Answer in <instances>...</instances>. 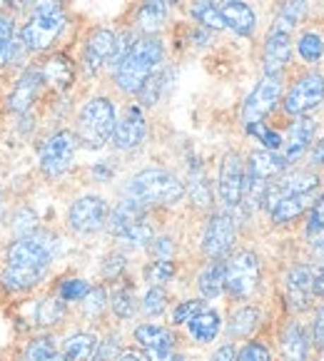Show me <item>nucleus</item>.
Masks as SVG:
<instances>
[{
  "mask_svg": "<svg viewBox=\"0 0 324 361\" xmlns=\"http://www.w3.org/2000/svg\"><path fill=\"white\" fill-rule=\"evenodd\" d=\"M160 60H162V43L155 35H145L135 40L123 58L117 60L115 82L128 95H138L140 87L148 82L150 75H155Z\"/></svg>",
  "mask_w": 324,
  "mask_h": 361,
  "instance_id": "nucleus-2",
  "label": "nucleus"
},
{
  "mask_svg": "<svg viewBox=\"0 0 324 361\" xmlns=\"http://www.w3.org/2000/svg\"><path fill=\"white\" fill-rule=\"evenodd\" d=\"M314 294H322V297H324V269L314 276Z\"/></svg>",
  "mask_w": 324,
  "mask_h": 361,
  "instance_id": "nucleus-57",
  "label": "nucleus"
},
{
  "mask_svg": "<svg viewBox=\"0 0 324 361\" xmlns=\"http://www.w3.org/2000/svg\"><path fill=\"white\" fill-rule=\"evenodd\" d=\"M172 250H175V245H172V239H170V237L152 239V255L157 257V259H170V257H172Z\"/></svg>",
  "mask_w": 324,
  "mask_h": 361,
  "instance_id": "nucleus-51",
  "label": "nucleus"
},
{
  "mask_svg": "<svg viewBox=\"0 0 324 361\" xmlns=\"http://www.w3.org/2000/svg\"><path fill=\"white\" fill-rule=\"evenodd\" d=\"M43 3H48V0H13V6H18V8H32V11H35L37 6H43Z\"/></svg>",
  "mask_w": 324,
  "mask_h": 361,
  "instance_id": "nucleus-56",
  "label": "nucleus"
},
{
  "mask_svg": "<svg viewBox=\"0 0 324 361\" xmlns=\"http://www.w3.org/2000/svg\"><path fill=\"white\" fill-rule=\"evenodd\" d=\"M65 317V302L63 299H43L40 307H37V324L53 326L58 324L60 319Z\"/></svg>",
  "mask_w": 324,
  "mask_h": 361,
  "instance_id": "nucleus-35",
  "label": "nucleus"
},
{
  "mask_svg": "<svg viewBox=\"0 0 324 361\" xmlns=\"http://www.w3.org/2000/svg\"><path fill=\"white\" fill-rule=\"evenodd\" d=\"M220 200L224 207H237L242 202V190H245V162L237 152H227L220 165Z\"/></svg>",
  "mask_w": 324,
  "mask_h": 361,
  "instance_id": "nucleus-12",
  "label": "nucleus"
},
{
  "mask_svg": "<svg viewBox=\"0 0 324 361\" xmlns=\"http://www.w3.org/2000/svg\"><path fill=\"white\" fill-rule=\"evenodd\" d=\"M88 292H90V284L83 282V279H65L60 284V299L63 302H80V299H85Z\"/></svg>",
  "mask_w": 324,
  "mask_h": 361,
  "instance_id": "nucleus-44",
  "label": "nucleus"
},
{
  "mask_svg": "<svg viewBox=\"0 0 324 361\" xmlns=\"http://www.w3.org/2000/svg\"><path fill=\"white\" fill-rule=\"evenodd\" d=\"M312 159H314V165H324V137L319 140V142H317V147H314Z\"/></svg>",
  "mask_w": 324,
  "mask_h": 361,
  "instance_id": "nucleus-55",
  "label": "nucleus"
},
{
  "mask_svg": "<svg viewBox=\"0 0 324 361\" xmlns=\"http://www.w3.org/2000/svg\"><path fill=\"white\" fill-rule=\"evenodd\" d=\"M32 227H35V214L30 212V209H20L16 217V234H20V237H25V234L32 232Z\"/></svg>",
  "mask_w": 324,
  "mask_h": 361,
  "instance_id": "nucleus-50",
  "label": "nucleus"
},
{
  "mask_svg": "<svg viewBox=\"0 0 324 361\" xmlns=\"http://www.w3.org/2000/svg\"><path fill=\"white\" fill-rule=\"evenodd\" d=\"M307 234L312 237V245L324 242V195H319L312 204V214L307 222Z\"/></svg>",
  "mask_w": 324,
  "mask_h": 361,
  "instance_id": "nucleus-36",
  "label": "nucleus"
},
{
  "mask_svg": "<svg viewBox=\"0 0 324 361\" xmlns=\"http://www.w3.org/2000/svg\"><path fill=\"white\" fill-rule=\"evenodd\" d=\"M187 329H190L192 339L200 341V344H208L217 336L220 331V314L217 312H208V309H202L197 317H192L187 322Z\"/></svg>",
  "mask_w": 324,
  "mask_h": 361,
  "instance_id": "nucleus-26",
  "label": "nucleus"
},
{
  "mask_svg": "<svg viewBox=\"0 0 324 361\" xmlns=\"http://www.w3.org/2000/svg\"><path fill=\"white\" fill-rule=\"evenodd\" d=\"M135 339L140 341L145 351H165L175 349V336L170 334V329L157 324H143L135 329Z\"/></svg>",
  "mask_w": 324,
  "mask_h": 361,
  "instance_id": "nucleus-24",
  "label": "nucleus"
},
{
  "mask_svg": "<svg viewBox=\"0 0 324 361\" xmlns=\"http://www.w3.org/2000/svg\"><path fill=\"white\" fill-rule=\"evenodd\" d=\"M297 50H299V55H302V60L317 63V60L324 55V40L317 35V32H304V35L299 37Z\"/></svg>",
  "mask_w": 324,
  "mask_h": 361,
  "instance_id": "nucleus-38",
  "label": "nucleus"
},
{
  "mask_svg": "<svg viewBox=\"0 0 324 361\" xmlns=\"http://www.w3.org/2000/svg\"><path fill=\"white\" fill-rule=\"evenodd\" d=\"M284 170H287V162H284L282 154H277L275 149H262V152L250 154L245 175L250 177V180L267 182V180H272V177H280Z\"/></svg>",
  "mask_w": 324,
  "mask_h": 361,
  "instance_id": "nucleus-19",
  "label": "nucleus"
},
{
  "mask_svg": "<svg viewBox=\"0 0 324 361\" xmlns=\"http://www.w3.org/2000/svg\"><path fill=\"white\" fill-rule=\"evenodd\" d=\"M234 361H272V356H270V351H267V346L257 344V341H250L239 354H234Z\"/></svg>",
  "mask_w": 324,
  "mask_h": 361,
  "instance_id": "nucleus-49",
  "label": "nucleus"
},
{
  "mask_svg": "<svg viewBox=\"0 0 324 361\" xmlns=\"http://www.w3.org/2000/svg\"><path fill=\"white\" fill-rule=\"evenodd\" d=\"M304 13H307V0H284L280 13H277V18H275L272 30L292 32V27L302 20Z\"/></svg>",
  "mask_w": 324,
  "mask_h": 361,
  "instance_id": "nucleus-31",
  "label": "nucleus"
},
{
  "mask_svg": "<svg viewBox=\"0 0 324 361\" xmlns=\"http://www.w3.org/2000/svg\"><path fill=\"white\" fill-rule=\"evenodd\" d=\"M165 304H167V294L162 287H152L148 294H145V302H143V312L148 317H157V314L165 312Z\"/></svg>",
  "mask_w": 324,
  "mask_h": 361,
  "instance_id": "nucleus-43",
  "label": "nucleus"
},
{
  "mask_svg": "<svg viewBox=\"0 0 324 361\" xmlns=\"http://www.w3.org/2000/svg\"><path fill=\"white\" fill-rule=\"evenodd\" d=\"M40 73H43V82L53 85L55 90H68L73 85V60L65 58V55L50 58Z\"/></svg>",
  "mask_w": 324,
  "mask_h": 361,
  "instance_id": "nucleus-25",
  "label": "nucleus"
},
{
  "mask_svg": "<svg viewBox=\"0 0 324 361\" xmlns=\"http://www.w3.org/2000/svg\"><path fill=\"white\" fill-rule=\"evenodd\" d=\"M117 50H120V37L112 30H95L90 37H88L85 45V70L95 75L107 60L117 58Z\"/></svg>",
  "mask_w": 324,
  "mask_h": 361,
  "instance_id": "nucleus-14",
  "label": "nucleus"
},
{
  "mask_svg": "<svg viewBox=\"0 0 324 361\" xmlns=\"http://www.w3.org/2000/svg\"><path fill=\"white\" fill-rule=\"evenodd\" d=\"M145 135H148V123H145V115L138 105L128 107L125 115L115 123L112 130V145L117 149H135L143 145Z\"/></svg>",
  "mask_w": 324,
  "mask_h": 361,
  "instance_id": "nucleus-13",
  "label": "nucleus"
},
{
  "mask_svg": "<svg viewBox=\"0 0 324 361\" xmlns=\"http://www.w3.org/2000/svg\"><path fill=\"white\" fill-rule=\"evenodd\" d=\"M117 351H120V341H117V336H107V339H102L100 344L95 346V354H92L90 361H115Z\"/></svg>",
  "mask_w": 324,
  "mask_h": 361,
  "instance_id": "nucleus-47",
  "label": "nucleus"
},
{
  "mask_svg": "<svg viewBox=\"0 0 324 361\" xmlns=\"http://www.w3.org/2000/svg\"><path fill=\"white\" fill-rule=\"evenodd\" d=\"M260 284V259L255 252H237L224 262V289L229 297L247 299Z\"/></svg>",
  "mask_w": 324,
  "mask_h": 361,
  "instance_id": "nucleus-6",
  "label": "nucleus"
},
{
  "mask_svg": "<svg viewBox=\"0 0 324 361\" xmlns=\"http://www.w3.org/2000/svg\"><path fill=\"white\" fill-rule=\"evenodd\" d=\"M282 354L284 361H304L307 359V334L299 324H292L282 336Z\"/></svg>",
  "mask_w": 324,
  "mask_h": 361,
  "instance_id": "nucleus-28",
  "label": "nucleus"
},
{
  "mask_svg": "<svg viewBox=\"0 0 324 361\" xmlns=\"http://www.w3.org/2000/svg\"><path fill=\"white\" fill-rule=\"evenodd\" d=\"M43 87V73L35 68H28L25 73L18 78L16 87L8 95V110L11 112H28L30 105L37 100V92Z\"/></svg>",
  "mask_w": 324,
  "mask_h": 361,
  "instance_id": "nucleus-17",
  "label": "nucleus"
},
{
  "mask_svg": "<svg viewBox=\"0 0 324 361\" xmlns=\"http://www.w3.org/2000/svg\"><path fill=\"white\" fill-rule=\"evenodd\" d=\"M145 204H140L138 200H130V197H125L123 202L117 204L115 212L110 214V222H107V227H110V232L115 234V237H120V234H125L130 227H135L138 222H143L145 219Z\"/></svg>",
  "mask_w": 324,
  "mask_h": 361,
  "instance_id": "nucleus-22",
  "label": "nucleus"
},
{
  "mask_svg": "<svg viewBox=\"0 0 324 361\" xmlns=\"http://www.w3.org/2000/svg\"><path fill=\"white\" fill-rule=\"evenodd\" d=\"M50 361H68V359H65V356H58V354H55V356H53V359H50Z\"/></svg>",
  "mask_w": 324,
  "mask_h": 361,
  "instance_id": "nucleus-60",
  "label": "nucleus"
},
{
  "mask_svg": "<svg viewBox=\"0 0 324 361\" xmlns=\"http://www.w3.org/2000/svg\"><path fill=\"white\" fill-rule=\"evenodd\" d=\"M314 140V123L312 120H307V117H299V120H294L292 125H289L287 135L282 137V157H284V162L287 165H292V162H297L299 157H302L304 152H307L309 142Z\"/></svg>",
  "mask_w": 324,
  "mask_h": 361,
  "instance_id": "nucleus-16",
  "label": "nucleus"
},
{
  "mask_svg": "<svg viewBox=\"0 0 324 361\" xmlns=\"http://www.w3.org/2000/svg\"><path fill=\"white\" fill-rule=\"evenodd\" d=\"M247 133L252 135V137H257L262 145H265L267 149H280L282 147V135L280 133H275V130H270L265 123H252V125H247Z\"/></svg>",
  "mask_w": 324,
  "mask_h": 361,
  "instance_id": "nucleus-41",
  "label": "nucleus"
},
{
  "mask_svg": "<svg viewBox=\"0 0 324 361\" xmlns=\"http://www.w3.org/2000/svg\"><path fill=\"white\" fill-rule=\"evenodd\" d=\"M145 276H148V282H152L155 287H157V284H165L175 276V264H172L170 259H157L145 267Z\"/></svg>",
  "mask_w": 324,
  "mask_h": 361,
  "instance_id": "nucleus-40",
  "label": "nucleus"
},
{
  "mask_svg": "<svg viewBox=\"0 0 324 361\" xmlns=\"http://www.w3.org/2000/svg\"><path fill=\"white\" fill-rule=\"evenodd\" d=\"M68 23V13L60 0H48L43 6H37L32 16L20 30V45L25 50H45L58 40Z\"/></svg>",
  "mask_w": 324,
  "mask_h": 361,
  "instance_id": "nucleus-3",
  "label": "nucleus"
},
{
  "mask_svg": "<svg viewBox=\"0 0 324 361\" xmlns=\"http://www.w3.org/2000/svg\"><path fill=\"white\" fill-rule=\"evenodd\" d=\"M55 237L50 232H30L20 237L16 245L8 250L6 271H3V284L11 292H28L37 282H43L55 257Z\"/></svg>",
  "mask_w": 324,
  "mask_h": 361,
  "instance_id": "nucleus-1",
  "label": "nucleus"
},
{
  "mask_svg": "<svg viewBox=\"0 0 324 361\" xmlns=\"http://www.w3.org/2000/svg\"><path fill=\"white\" fill-rule=\"evenodd\" d=\"M105 307H107V294L102 287H95L85 294V314L88 317H97Z\"/></svg>",
  "mask_w": 324,
  "mask_h": 361,
  "instance_id": "nucleus-46",
  "label": "nucleus"
},
{
  "mask_svg": "<svg viewBox=\"0 0 324 361\" xmlns=\"http://www.w3.org/2000/svg\"><path fill=\"white\" fill-rule=\"evenodd\" d=\"M222 18H224V25L232 27L237 35H252L257 25V16L247 3H239V0H227L222 8Z\"/></svg>",
  "mask_w": 324,
  "mask_h": 361,
  "instance_id": "nucleus-21",
  "label": "nucleus"
},
{
  "mask_svg": "<svg viewBox=\"0 0 324 361\" xmlns=\"http://www.w3.org/2000/svg\"><path fill=\"white\" fill-rule=\"evenodd\" d=\"M197 287H200V292L205 299L220 297L222 289H224V262L215 259L212 264L205 267L202 274H200V279H197Z\"/></svg>",
  "mask_w": 324,
  "mask_h": 361,
  "instance_id": "nucleus-27",
  "label": "nucleus"
},
{
  "mask_svg": "<svg viewBox=\"0 0 324 361\" xmlns=\"http://www.w3.org/2000/svg\"><path fill=\"white\" fill-rule=\"evenodd\" d=\"M13 32H16V27H13V18L0 13V68H3V63H6L8 55H11Z\"/></svg>",
  "mask_w": 324,
  "mask_h": 361,
  "instance_id": "nucleus-45",
  "label": "nucleus"
},
{
  "mask_svg": "<svg viewBox=\"0 0 324 361\" xmlns=\"http://www.w3.org/2000/svg\"><path fill=\"white\" fill-rule=\"evenodd\" d=\"M324 102V78L319 73H309L299 78L292 85V90L284 97V110L289 115H307V112L317 110Z\"/></svg>",
  "mask_w": 324,
  "mask_h": 361,
  "instance_id": "nucleus-9",
  "label": "nucleus"
},
{
  "mask_svg": "<svg viewBox=\"0 0 324 361\" xmlns=\"http://www.w3.org/2000/svg\"><path fill=\"white\" fill-rule=\"evenodd\" d=\"M97 339L92 334H73L63 346V356L68 361H90L95 354Z\"/></svg>",
  "mask_w": 324,
  "mask_h": 361,
  "instance_id": "nucleus-30",
  "label": "nucleus"
},
{
  "mask_svg": "<svg viewBox=\"0 0 324 361\" xmlns=\"http://www.w3.org/2000/svg\"><path fill=\"white\" fill-rule=\"evenodd\" d=\"M167 20V0H145L138 11V27L145 35H155Z\"/></svg>",
  "mask_w": 324,
  "mask_h": 361,
  "instance_id": "nucleus-23",
  "label": "nucleus"
},
{
  "mask_svg": "<svg viewBox=\"0 0 324 361\" xmlns=\"http://www.w3.org/2000/svg\"><path fill=\"white\" fill-rule=\"evenodd\" d=\"M210 361H234V346L232 344L220 346V349L215 351L212 359H210Z\"/></svg>",
  "mask_w": 324,
  "mask_h": 361,
  "instance_id": "nucleus-54",
  "label": "nucleus"
},
{
  "mask_svg": "<svg viewBox=\"0 0 324 361\" xmlns=\"http://www.w3.org/2000/svg\"><path fill=\"white\" fill-rule=\"evenodd\" d=\"M68 222L75 232L80 234H92L107 224V202L102 197H80L78 202H73L68 212Z\"/></svg>",
  "mask_w": 324,
  "mask_h": 361,
  "instance_id": "nucleus-10",
  "label": "nucleus"
},
{
  "mask_svg": "<svg viewBox=\"0 0 324 361\" xmlns=\"http://www.w3.org/2000/svg\"><path fill=\"white\" fill-rule=\"evenodd\" d=\"M170 70H165V73H157V75H150L148 82H145L143 87H140V100H143V105H155V102L160 100V95H162V90L167 87V80H170Z\"/></svg>",
  "mask_w": 324,
  "mask_h": 361,
  "instance_id": "nucleus-34",
  "label": "nucleus"
},
{
  "mask_svg": "<svg viewBox=\"0 0 324 361\" xmlns=\"http://www.w3.org/2000/svg\"><path fill=\"white\" fill-rule=\"evenodd\" d=\"M282 97V75H265V78L257 82V87L252 90V95L245 100L242 107V120L245 125L262 123L265 115H270L275 110V105Z\"/></svg>",
  "mask_w": 324,
  "mask_h": 361,
  "instance_id": "nucleus-8",
  "label": "nucleus"
},
{
  "mask_svg": "<svg viewBox=\"0 0 324 361\" xmlns=\"http://www.w3.org/2000/svg\"><path fill=\"white\" fill-rule=\"evenodd\" d=\"M317 200V190H309V192H297V195H289V197H282L280 202H275L270 207L272 214V222L275 224H287L292 219H297L309 204H314Z\"/></svg>",
  "mask_w": 324,
  "mask_h": 361,
  "instance_id": "nucleus-20",
  "label": "nucleus"
},
{
  "mask_svg": "<svg viewBox=\"0 0 324 361\" xmlns=\"http://www.w3.org/2000/svg\"><path fill=\"white\" fill-rule=\"evenodd\" d=\"M172 3H175V0H172Z\"/></svg>",
  "mask_w": 324,
  "mask_h": 361,
  "instance_id": "nucleus-63",
  "label": "nucleus"
},
{
  "mask_svg": "<svg viewBox=\"0 0 324 361\" xmlns=\"http://www.w3.org/2000/svg\"><path fill=\"white\" fill-rule=\"evenodd\" d=\"M292 58V37L289 32L270 30L265 40V75H282Z\"/></svg>",
  "mask_w": 324,
  "mask_h": 361,
  "instance_id": "nucleus-18",
  "label": "nucleus"
},
{
  "mask_svg": "<svg viewBox=\"0 0 324 361\" xmlns=\"http://www.w3.org/2000/svg\"><path fill=\"white\" fill-rule=\"evenodd\" d=\"M120 239L128 242V245H133V247H145V245L152 242V227L143 219V222H138L135 227H130L125 234H120Z\"/></svg>",
  "mask_w": 324,
  "mask_h": 361,
  "instance_id": "nucleus-42",
  "label": "nucleus"
},
{
  "mask_svg": "<svg viewBox=\"0 0 324 361\" xmlns=\"http://www.w3.org/2000/svg\"><path fill=\"white\" fill-rule=\"evenodd\" d=\"M128 197L140 204H177L185 197V185L167 170H145L128 185Z\"/></svg>",
  "mask_w": 324,
  "mask_h": 361,
  "instance_id": "nucleus-4",
  "label": "nucleus"
},
{
  "mask_svg": "<svg viewBox=\"0 0 324 361\" xmlns=\"http://www.w3.org/2000/svg\"><path fill=\"white\" fill-rule=\"evenodd\" d=\"M75 149H78V137L70 130L50 135L40 147V170L48 177H60L73 165Z\"/></svg>",
  "mask_w": 324,
  "mask_h": 361,
  "instance_id": "nucleus-7",
  "label": "nucleus"
},
{
  "mask_svg": "<svg viewBox=\"0 0 324 361\" xmlns=\"http://www.w3.org/2000/svg\"><path fill=\"white\" fill-rule=\"evenodd\" d=\"M115 361H145V359L138 354V351H125V354H120Z\"/></svg>",
  "mask_w": 324,
  "mask_h": 361,
  "instance_id": "nucleus-58",
  "label": "nucleus"
},
{
  "mask_svg": "<svg viewBox=\"0 0 324 361\" xmlns=\"http://www.w3.org/2000/svg\"><path fill=\"white\" fill-rule=\"evenodd\" d=\"M224 3H227V0H224Z\"/></svg>",
  "mask_w": 324,
  "mask_h": 361,
  "instance_id": "nucleus-62",
  "label": "nucleus"
},
{
  "mask_svg": "<svg viewBox=\"0 0 324 361\" xmlns=\"http://www.w3.org/2000/svg\"><path fill=\"white\" fill-rule=\"evenodd\" d=\"M125 269V257L123 255H110L107 257V262H105V276H110V279H115L120 271Z\"/></svg>",
  "mask_w": 324,
  "mask_h": 361,
  "instance_id": "nucleus-52",
  "label": "nucleus"
},
{
  "mask_svg": "<svg viewBox=\"0 0 324 361\" xmlns=\"http://www.w3.org/2000/svg\"><path fill=\"white\" fill-rule=\"evenodd\" d=\"M314 344L324 346V307L317 312V319H314Z\"/></svg>",
  "mask_w": 324,
  "mask_h": 361,
  "instance_id": "nucleus-53",
  "label": "nucleus"
},
{
  "mask_svg": "<svg viewBox=\"0 0 324 361\" xmlns=\"http://www.w3.org/2000/svg\"><path fill=\"white\" fill-rule=\"evenodd\" d=\"M234 234H237V227H234L232 214L229 212L212 214L208 227H205V234H202V250H205V255L212 257V259H222L229 252V247H232Z\"/></svg>",
  "mask_w": 324,
  "mask_h": 361,
  "instance_id": "nucleus-11",
  "label": "nucleus"
},
{
  "mask_svg": "<svg viewBox=\"0 0 324 361\" xmlns=\"http://www.w3.org/2000/svg\"><path fill=\"white\" fill-rule=\"evenodd\" d=\"M192 18L200 23L202 27H208V30H224V18L222 11L215 6L212 0H197L195 6H192Z\"/></svg>",
  "mask_w": 324,
  "mask_h": 361,
  "instance_id": "nucleus-32",
  "label": "nucleus"
},
{
  "mask_svg": "<svg viewBox=\"0 0 324 361\" xmlns=\"http://www.w3.org/2000/svg\"><path fill=\"white\" fill-rule=\"evenodd\" d=\"M138 309L135 304V292L133 287H117L115 294H112V312L120 319H130Z\"/></svg>",
  "mask_w": 324,
  "mask_h": 361,
  "instance_id": "nucleus-37",
  "label": "nucleus"
},
{
  "mask_svg": "<svg viewBox=\"0 0 324 361\" xmlns=\"http://www.w3.org/2000/svg\"><path fill=\"white\" fill-rule=\"evenodd\" d=\"M257 324H260V312L255 307H242L229 319L227 334L234 336V339H245V336H250L257 329Z\"/></svg>",
  "mask_w": 324,
  "mask_h": 361,
  "instance_id": "nucleus-29",
  "label": "nucleus"
},
{
  "mask_svg": "<svg viewBox=\"0 0 324 361\" xmlns=\"http://www.w3.org/2000/svg\"><path fill=\"white\" fill-rule=\"evenodd\" d=\"M55 354L58 351H55L53 336H37V339L28 341V346L23 349L20 361H50Z\"/></svg>",
  "mask_w": 324,
  "mask_h": 361,
  "instance_id": "nucleus-33",
  "label": "nucleus"
},
{
  "mask_svg": "<svg viewBox=\"0 0 324 361\" xmlns=\"http://www.w3.org/2000/svg\"><path fill=\"white\" fill-rule=\"evenodd\" d=\"M92 172H95V177H97V180H107V177L112 175V170H107V167H102V165H97Z\"/></svg>",
  "mask_w": 324,
  "mask_h": 361,
  "instance_id": "nucleus-59",
  "label": "nucleus"
},
{
  "mask_svg": "<svg viewBox=\"0 0 324 361\" xmlns=\"http://www.w3.org/2000/svg\"><path fill=\"white\" fill-rule=\"evenodd\" d=\"M205 309V302H197V299H187V302H182L180 307L175 309V314H172V319H175V324H187L192 317H197V314Z\"/></svg>",
  "mask_w": 324,
  "mask_h": 361,
  "instance_id": "nucleus-48",
  "label": "nucleus"
},
{
  "mask_svg": "<svg viewBox=\"0 0 324 361\" xmlns=\"http://www.w3.org/2000/svg\"><path fill=\"white\" fill-rule=\"evenodd\" d=\"M190 197L195 200L197 207H208L210 202H212V192H210V185L208 180H205V175H202L200 170H192L190 175Z\"/></svg>",
  "mask_w": 324,
  "mask_h": 361,
  "instance_id": "nucleus-39",
  "label": "nucleus"
},
{
  "mask_svg": "<svg viewBox=\"0 0 324 361\" xmlns=\"http://www.w3.org/2000/svg\"><path fill=\"white\" fill-rule=\"evenodd\" d=\"M6 3H8V0H0V11H3V6H6Z\"/></svg>",
  "mask_w": 324,
  "mask_h": 361,
  "instance_id": "nucleus-61",
  "label": "nucleus"
},
{
  "mask_svg": "<svg viewBox=\"0 0 324 361\" xmlns=\"http://www.w3.org/2000/svg\"><path fill=\"white\" fill-rule=\"evenodd\" d=\"M115 105L107 97H92L90 102H85V107L80 110L78 117V140L85 147L100 149L107 140L112 137L115 130Z\"/></svg>",
  "mask_w": 324,
  "mask_h": 361,
  "instance_id": "nucleus-5",
  "label": "nucleus"
},
{
  "mask_svg": "<svg viewBox=\"0 0 324 361\" xmlns=\"http://www.w3.org/2000/svg\"><path fill=\"white\" fill-rule=\"evenodd\" d=\"M314 299V271L309 267H292L287 274V302L294 312L309 309Z\"/></svg>",
  "mask_w": 324,
  "mask_h": 361,
  "instance_id": "nucleus-15",
  "label": "nucleus"
}]
</instances>
